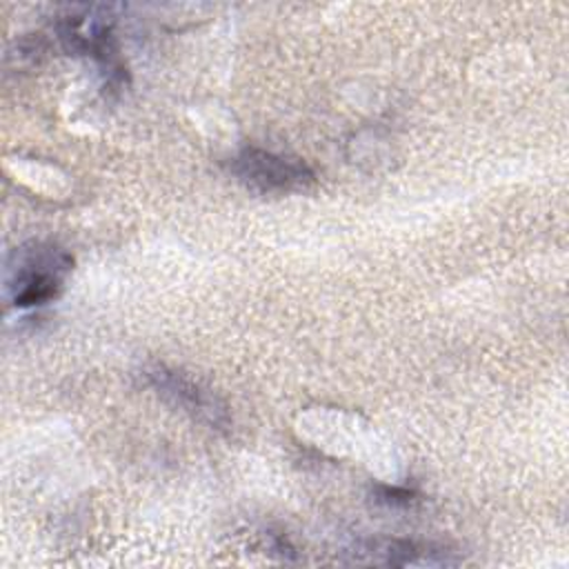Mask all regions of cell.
Wrapping results in <instances>:
<instances>
[{
    "instance_id": "1",
    "label": "cell",
    "mask_w": 569,
    "mask_h": 569,
    "mask_svg": "<svg viewBox=\"0 0 569 569\" xmlns=\"http://www.w3.org/2000/svg\"><path fill=\"white\" fill-rule=\"evenodd\" d=\"M71 271V258L53 244H31L13 253L7 289L16 307H38L53 300Z\"/></svg>"
},
{
    "instance_id": "2",
    "label": "cell",
    "mask_w": 569,
    "mask_h": 569,
    "mask_svg": "<svg viewBox=\"0 0 569 569\" xmlns=\"http://www.w3.org/2000/svg\"><path fill=\"white\" fill-rule=\"evenodd\" d=\"M233 176L251 191L258 193H298L313 187V171L291 156H280L258 147L242 149L231 160Z\"/></svg>"
},
{
    "instance_id": "3",
    "label": "cell",
    "mask_w": 569,
    "mask_h": 569,
    "mask_svg": "<svg viewBox=\"0 0 569 569\" xmlns=\"http://www.w3.org/2000/svg\"><path fill=\"white\" fill-rule=\"evenodd\" d=\"M144 378L164 400L180 407L196 420L207 422L211 429H224L229 425L224 405L213 396V391L204 389L187 373L169 369L164 365H153L144 369Z\"/></svg>"
},
{
    "instance_id": "4",
    "label": "cell",
    "mask_w": 569,
    "mask_h": 569,
    "mask_svg": "<svg viewBox=\"0 0 569 569\" xmlns=\"http://www.w3.org/2000/svg\"><path fill=\"white\" fill-rule=\"evenodd\" d=\"M356 562L373 565H393V567H447L456 565V558H449V551L420 545L411 540H376L367 542L362 549L353 551Z\"/></svg>"
},
{
    "instance_id": "5",
    "label": "cell",
    "mask_w": 569,
    "mask_h": 569,
    "mask_svg": "<svg viewBox=\"0 0 569 569\" xmlns=\"http://www.w3.org/2000/svg\"><path fill=\"white\" fill-rule=\"evenodd\" d=\"M376 500L387 507H409L416 500V493L405 487H376Z\"/></svg>"
}]
</instances>
